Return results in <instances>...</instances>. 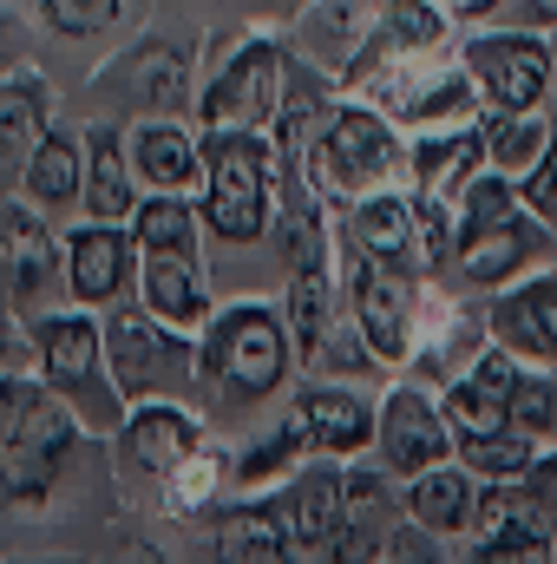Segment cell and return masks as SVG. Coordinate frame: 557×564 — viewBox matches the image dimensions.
Masks as SVG:
<instances>
[{
	"label": "cell",
	"instance_id": "1",
	"mask_svg": "<svg viewBox=\"0 0 557 564\" xmlns=\"http://www.w3.org/2000/svg\"><path fill=\"white\" fill-rule=\"evenodd\" d=\"M204 158H210V224L230 243L256 237L263 210H270V151H263V139L217 132V139L204 144Z\"/></svg>",
	"mask_w": 557,
	"mask_h": 564
},
{
	"label": "cell",
	"instance_id": "2",
	"mask_svg": "<svg viewBox=\"0 0 557 564\" xmlns=\"http://www.w3.org/2000/svg\"><path fill=\"white\" fill-rule=\"evenodd\" d=\"M210 375L237 394H270L282 381V328L270 308H230L210 335Z\"/></svg>",
	"mask_w": 557,
	"mask_h": 564
},
{
	"label": "cell",
	"instance_id": "3",
	"mask_svg": "<svg viewBox=\"0 0 557 564\" xmlns=\"http://www.w3.org/2000/svg\"><path fill=\"white\" fill-rule=\"evenodd\" d=\"M66 446H73L66 408L26 401L20 421H13V433H7V446H0V499H33V492H46L53 473H59V459H66Z\"/></svg>",
	"mask_w": 557,
	"mask_h": 564
},
{
	"label": "cell",
	"instance_id": "4",
	"mask_svg": "<svg viewBox=\"0 0 557 564\" xmlns=\"http://www.w3.org/2000/svg\"><path fill=\"white\" fill-rule=\"evenodd\" d=\"M276 79H282V59L270 46H250V53L210 86L204 119H217V126H263V119L276 112Z\"/></svg>",
	"mask_w": 557,
	"mask_h": 564
},
{
	"label": "cell",
	"instance_id": "5",
	"mask_svg": "<svg viewBox=\"0 0 557 564\" xmlns=\"http://www.w3.org/2000/svg\"><path fill=\"white\" fill-rule=\"evenodd\" d=\"M472 66H479L485 93H492L505 112H525V106L545 93V73H551V59H545L538 40H479V46H472Z\"/></svg>",
	"mask_w": 557,
	"mask_h": 564
},
{
	"label": "cell",
	"instance_id": "6",
	"mask_svg": "<svg viewBox=\"0 0 557 564\" xmlns=\"http://www.w3.org/2000/svg\"><path fill=\"white\" fill-rule=\"evenodd\" d=\"M387 158H394V139H387V126H381V119H368V112H341V119H335V132L321 139V171H328L341 191H354V184L381 177V171H387Z\"/></svg>",
	"mask_w": 557,
	"mask_h": 564
},
{
	"label": "cell",
	"instance_id": "7",
	"mask_svg": "<svg viewBox=\"0 0 557 564\" xmlns=\"http://www.w3.org/2000/svg\"><path fill=\"white\" fill-rule=\"evenodd\" d=\"M518 368H505V361H479V375L472 381H459L452 388V401H446V414L452 426L472 440V433H492V426H512V394H518Z\"/></svg>",
	"mask_w": 557,
	"mask_h": 564
},
{
	"label": "cell",
	"instance_id": "8",
	"mask_svg": "<svg viewBox=\"0 0 557 564\" xmlns=\"http://www.w3.org/2000/svg\"><path fill=\"white\" fill-rule=\"evenodd\" d=\"M525 257H538V230H525L512 217H492V224H472V237L459 243V276L499 282V276H512Z\"/></svg>",
	"mask_w": 557,
	"mask_h": 564
},
{
	"label": "cell",
	"instance_id": "9",
	"mask_svg": "<svg viewBox=\"0 0 557 564\" xmlns=\"http://www.w3.org/2000/svg\"><path fill=\"white\" fill-rule=\"evenodd\" d=\"M381 440H387V459H394L401 473H419V466H433V459L446 453V426L433 421V408H426L419 394H394V401H387Z\"/></svg>",
	"mask_w": 557,
	"mask_h": 564
},
{
	"label": "cell",
	"instance_id": "10",
	"mask_svg": "<svg viewBox=\"0 0 557 564\" xmlns=\"http://www.w3.org/2000/svg\"><path fill=\"white\" fill-rule=\"evenodd\" d=\"M190 446H197V433L177 408H144L139 421L125 426V466L132 473H164V466L190 459Z\"/></svg>",
	"mask_w": 557,
	"mask_h": 564
},
{
	"label": "cell",
	"instance_id": "11",
	"mask_svg": "<svg viewBox=\"0 0 557 564\" xmlns=\"http://www.w3.org/2000/svg\"><path fill=\"white\" fill-rule=\"evenodd\" d=\"M492 328L512 341V348H538L557 361V282H538V289H518L512 302H499Z\"/></svg>",
	"mask_w": 557,
	"mask_h": 564
},
{
	"label": "cell",
	"instance_id": "12",
	"mask_svg": "<svg viewBox=\"0 0 557 564\" xmlns=\"http://www.w3.org/2000/svg\"><path fill=\"white\" fill-rule=\"evenodd\" d=\"M341 506H348V492H341V479H335V473H302V479H295V499H288L295 545H302V552H321V545L335 539Z\"/></svg>",
	"mask_w": 557,
	"mask_h": 564
},
{
	"label": "cell",
	"instance_id": "13",
	"mask_svg": "<svg viewBox=\"0 0 557 564\" xmlns=\"http://www.w3.org/2000/svg\"><path fill=\"white\" fill-rule=\"evenodd\" d=\"M119 93L132 106H177L184 99V59L171 46H139L119 59Z\"/></svg>",
	"mask_w": 557,
	"mask_h": 564
},
{
	"label": "cell",
	"instance_id": "14",
	"mask_svg": "<svg viewBox=\"0 0 557 564\" xmlns=\"http://www.w3.org/2000/svg\"><path fill=\"white\" fill-rule=\"evenodd\" d=\"M144 302H151L157 315H171V322H197L204 289H197V270H190L184 250H157V257L144 263Z\"/></svg>",
	"mask_w": 557,
	"mask_h": 564
},
{
	"label": "cell",
	"instance_id": "15",
	"mask_svg": "<svg viewBox=\"0 0 557 564\" xmlns=\"http://www.w3.org/2000/svg\"><path fill=\"white\" fill-rule=\"evenodd\" d=\"M46 375L59 381V388H92V361H99V335H92V322H79V315H59V322H46Z\"/></svg>",
	"mask_w": 557,
	"mask_h": 564
},
{
	"label": "cell",
	"instance_id": "16",
	"mask_svg": "<svg viewBox=\"0 0 557 564\" xmlns=\"http://www.w3.org/2000/svg\"><path fill=\"white\" fill-rule=\"evenodd\" d=\"M112 361H119V388H125V394L157 388V375H164V341H157V328H144V315H119V322H112Z\"/></svg>",
	"mask_w": 557,
	"mask_h": 564
},
{
	"label": "cell",
	"instance_id": "17",
	"mask_svg": "<svg viewBox=\"0 0 557 564\" xmlns=\"http://www.w3.org/2000/svg\"><path fill=\"white\" fill-rule=\"evenodd\" d=\"M361 328H368V341H374L381 361H401L407 355V295L387 276L361 282Z\"/></svg>",
	"mask_w": 557,
	"mask_h": 564
},
{
	"label": "cell",
	"instance_id": "18",
	"mask_svg": "<svg viewBox=\"0 0 557 564\" xmlns=\"http://www.w3.org/2000/svg\"><path fill=\"white\" fill-rule=\"evenodd\" d=\"M302 421H308V440H321V446H335V453H354L361 440H374L368 408L348 401V394H308V401H302Z\"/></svg>",
	"mask_w": 557,
	"mask_h": 564
},
{
	"label": "cell",
	"instance_id": "19",
	"mask_svg": "<svg viewBox=\"0 0 557 564\" xmlns=\"http://www.w3.org/2000/svg\"><path fill=\"white\" fill-rule=\"evenodd\" d=\"M119 276H125V243L112 230H79V243H73V289L86 302H106L119 289Z\"/></svg>",
	"mask_w": 557,
	"mask_h": 564
},
{
	"label": "cell",
	"instance_id": "20",
	"mask_svg": "<svg viewBox=\"0 0 557 564\" xmlns=\"http://www.w3.org/2000/svg\"><path fill=\"white\" fill-rule=\"evenodd\" d=\"M414 210L407 204H394V197H381V204H368L361 217H354V243L368 250V257H407V243H414Z\"/></svg>",
	"mask_w": 557,
	"mask_h": 564
},
{
	"label": "cell",
	"instance_id": "21",
	"mask_svg": "<svg viewBox=\"0 0 557 564\" xmlns=\"http://www.w3.org/2000/svg\"><path fill=\"white\" fill-rule=\"evenodd\" d=\"M26 191H33V197H46V204H66V197H79V151H73L66 139L33 144Z\"/></svg>",
	"mask_w": 557,
	"mask_h": 564
},
{
	"label": "cell",
	"instance_id": "22",
	"mask_svg": "<svg viewBox=\"0 0 557 564\" xmlns=\"http://www.w3.org/2000/svg\"><path fill=\"white\" fill-rule=\"evenodd\" d=\"M414 512L426 525H439V532H459L472 519V486L459 473H426L414 486Z\"/></svg>",
	"mask_w": 557,
	"mask_h": 564
},
{
	"label": "cell",
	"instance_id": "23",
	"mask_svg": "<svg viewBox=\"0 0 557 564\" xmlns=\"http://www.w3.org/2000/svg\"><path fill=\"white\" fill-rule=\"evenodd\" d=\"M40 119H46V93L33 79L0 86V151H33L40 144Z\"/></svg>",
	"mask_w": 557,
	"mask_h": 564
},
{
	"label": "cell",
	"instance_id": "24",
	"mask_svg": "<svg viewBox=\"0 0 557 564\" xmlns=\"http://www.w3.org/2000/svg\"><path fill=\"white\" fill-rule=\"evenodd\" d=\"M139 171L157 177V184H190V177H197V151H190L184 132L151 126V132H139Z\"/></svg>",
	"mask_w": 557,
	"mask_h": 564
},
{
	"label": "cell",
	"instance_id": "25",
	"mask_svg": "<svg viewBox=\"0 0 557 564\" xmlns=\"http://www.w3.org/2000/svg\"><path fill=\"white\" fill-rule=\"evenodd\" d=\"M132 210V177H125V158L119 139L99 132L92 139V217H125Z\"/></svg>",
	"mask_w": 557,
	"mask_h": 564
},
{
	"label": "cell",
	"instance_id": "26",
	"mask_svg": "<svg viewBox=\"0 0 557 564\" xmlns=\"http://www.w3.org/2000/svg\"><path fill=\"white\" fill-rule=\"evenodd\" d=\"M0 237H7L13 282H20V289H40V276H46V230H40L26 210H0Z\"/></svg>",
	"mask_w": 557,
	"mask_h": 564
},
{
	"label": "cell",
	"instance_id": "27",
	"mask_svg": "<svg viewBox=\"0 0 557 564\" xmlns=\"http://www.w3.org/2000/svg\"><path fill=\"white\" fill-rule=\"evenodd\" d=\"M466 466L472 473H499V479H512V473H525L532 466V440H525V426H492V433H472L466 440Z\"/></svg>",
	"mask_w": 557,
	"mask_h": 564
},
{
	"label": "cell",
	"instance_id": "28",
	"mask_svg": "<svg viewBox=\"0 0 557 564\" xmlns=\"http://www.w3.org/2000/svg\"><path fill=\"white\" fill-rule=\"evenodd\" d=\"M217 552H223V558H256V564H270V558H282L288 545H282V525L270 519V512H237V519L223 525Z\"/></svg>",
	"mask_w": 557,
	"mask_h": 564
},
{
	"label": "cell",
	"instance_id": "29",
	"mask_svg": "<svg viewBox=\"0 0 557 564\" xmlns=\"http://www.w3.org/2000/svg\"><path fill=\"white\" fill-rule=\"evenodd\" d=\"M46 20L59 33H99L119 20V0H46Z\"/></svg>",
	"mask_w": 557,
	"mask_h": 564
},
{
	"label": "cell",
	"instance_id": "30",
	"mask_svg": "<svg viewBox=\"0 0 557 564\" xmlns=\"http://www.w3.org/2000/svg\"><path fill=\"white\" fill-rule=\"evenodd\" d=\"M139 237L151 250H190V217H184L177 204H144Z\"/></svg>",
	"mask_w": 557,
	"mask_h": 564
},
{
	"label": "cell",
	"instance_id": "31",
	"mask_svg": "<svg viewBox=\"0 0 557 564\" xmlns=\"http://www.w3.org/2000/svg\"><path fill=\"white\" fill-rule=\"evenodd\" d=\"M387 33H394L401 46H433V40H439V13H433L426 0H394V7H387Z\"/></svg>",
	"mask_w": 557,
	"mask_h": 564
},
{
	"label": "cell",
	"instance_id": "32",
	"mask_svg": "<svg viewBox=\"0 0 557 564\" xmlns=\"http://www.w3.org/2000/svg\"><path fill=\"white\" fill-rule=\"evenodd\" d=\"M532 151H538V126H532V119H499V126H492V158H499L505 171H525Z\"/></svg>",
	"mask_w": 557,
	"mask_h": 564
},
{
	"label": "cell",
	"instance_id": "33",
	"mask_svg": "<svg viewBox=\"0 0 557 564\" xmlns=\"http://www.w3.org/2000/svg\"><path fill=\"white\" fill-rule=\"evenodd\" d=\"M288 315H295L302 341H315V335H321V276H315V270H295V289H288Z\"/></svg>",
	"mask_w": 557,
	"mask_h": 564
},
{
	"label": "cell",
	"instance_id": "34",
	"mask_svg": "<svg viewBox=\"0 0 557 564\" xmlns=\"http://www.w3.org/2000/svg\"><path fill=\"white\" fill-rule=\"evenodd\" d=\"M302 440H308V421L295 414V426H282V440H270L263 453H250V459H243V479H263V473H276V466L295 453V446H302Z\"/></svg>",
	"mask_w": 557,
	"mask_h": 564
},
{
	"label": "cell",
	"instance_id": "35",
	"mask_svg": "<svg viewBox=\"0 0 557 564\" xmlns=\"http://www.w3.org/2000/svg\"><path fill=\"white\" fill-rule=\"evenodd\" d=\"M545 421H551V388H545V381H518V394H512V426L538 433Z\"/></svg>",
	"mask_w": 557,
	"mask_h": 564
},
{
	"label": "cell",
	"instance_id": "36",
	"mask_svg": "<svg viewBox=\"0 0 557 564\" xmlns=\"http://www.w3.org/2000/svg\"><path fill=\"white\" fill-rule=\"evenodd\" d=\"M426 177H446V171H472L479 164V139H459V144H426L419 151Z\"/></svg>",
	"mask_w": 557,
	"mask_h": 564
},
{
	"label": "cell",
	"instance_id": "37",
	"mask_svg": "<svg viewBox=\"0 0 557 564\" xmlns=\"http://www.w3.org/2000/svg\"><path fill=\"white\" fill-rule=\"evenodd\" d=\"M341 492H348V512H374V506H381V479H374V473L341 479Z\"/></svg>",
	"mask_w": 557,
	"mask_h": 564
},
{
	"label": "cell",
	"instance_id": "38",
	"mask_svg": "<svg viewBox=\"0 0 557 564\" xmlns=\"http://www.w3.org/2000/svg\"><path fill=\"white\" fill-rule=\"evenodd\" d=\"M532 204H538V210H551V217H557V151L545 158V171L532 177Z\"/></svg>",
	"mask_w": 557,
	"mask_h": 564
},
{
	"label": "cell",
	"instance_id": "39",
	"mask_svg": "<svg viewBox=\"0 0 557 564\" xmlns=\"http://www.w3.org/2000/svg\"><path fill=\"white\" fill-rule=\"evenodd\" d=\"M532 492H538V499H557V459L532 466Z\"/></svg>",
	"mask_w": 557,
	"mask_h": 564
},
{
	"label": "cell",
	"instance_id": "40",
	"mask_svg": "<svg viewBox=\"0 0 557 564\" xmlns=\"http://www.w3.org/2000/svg\"><path fill=\"white\" fill-rule=\"evenodd\" d=\"M13 408H20V388H13V381H0V446H7V433H13Z\"/></svg>",
	"mask_w": 557,
	"mask_h": 564
},
{
	"label": "cell",
	"instance_id": "41",
	"mask_svg": "<svg viewBox=\"0 0 557 564\" xmlns=\"http://www.w3.org/2000/svg\"><path fill=\"white\" fill-rule=\"evenodd\" d=\"M459 13H485V7H499V0H452Z\"/></svg>",
	"mask_w": 557,
	"mask_h": 564
},
{
	"label": "cell",
	"instance_id": "42",
	"mask_svg": "<svg viewBox=\"0 0 557 564\" xmlns=\"http://www.w3.org/2000/svg\"><path fill=\"white\" fill-rule=\"evenodd\" d=\"M0 243H7V237H0ZM13 276V263H7V250H0V282Z\"/></svg>",
	"mask_w": 557,
	"mask_h": 564
},
{
	"label": "cell",
	"instance_id": "43",
	"mask_svg": "<svg viewBox=\"0 0 557 564\" xmlns=\"http://www.w3.org/2000/svg\"><path fill=\"white\" fill-rule=\"evenodd\" d=\"M0 59H7V33H0Z\"/></svg>",
	"mask_w": 557,
	"mask_h": 564
}]
</instances>
